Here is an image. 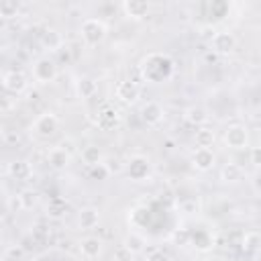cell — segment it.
<instances>
[{
	"label": "cell",
	"mask_w": 261,
	"mask_h": 261,
	"mask_svg": "<svg viewBox=\"0 0 261 261\" xmlns=\"http://www.w3.org/2000/svg\"><path fill=\"white\" fill-rule=\"evenodd\" d=\"M243 251L247 253V255H255V253H259L261 251V232H255V230H251V232H247L245 237H243Z\"/></svg>",
	"instance_id": "23"
},
{
	"label": "cell",
	"mask_w": 261,
	"mask_h": 261,
	"mask_svg": "<svg viewBox=\"0 0 261 261\" xmlns=\"http://www.w3.org/2000/svg\"><path fill=\"white\" fill-rule=\"evenodd\" d=\"M80 157H82V161H84L88 167H94V165H98V163H104V155H102V151H100L96 145L84 147V149L80 151Z\"/></svg>",
	"instance_id": "22"
},
{
	"label": "cell",
	"mask_w": 261,
	"mask_h": 261,
	"mask_svg": "<svg viewBox=\"0 0 261 261\" xmlns=\"http://www.w3.org/2000/svg\"><path fill=\"white\" fill-rule=\"evenodd\" d=\"M184 120L188 124L200 128V126H204L208 122V110L204 106H200V104H192V106H188L184 110Z\"/></svg>",
	"instance_id": "15"
},
{
	"label": "cell",
	"mask_w": 261,
	"mask_h": 261,
	"mask_svg": "<svg viewBox=\"0 0 261 261\" xmlns=\"http://www.w3.org/2000/svg\"><path fill=\"white\" fill-rule=\"evenodd\" d=\"M216 163V157L212 153V149H202V147H196L194 153H192V165L198 169V171H208L212 169Z\"/></svg>",
	"instance_id": "12"
},
{
	"label": "cell",
	"mask_w": 261,
	"mask_h": 261,
	"mask_svg": "<svg viewBox=\"0 0 261 261\" xmlns=\"http://www.w3.org/2000/svg\"><path fill=\"white\" fill-rule=\"evenodd\" d=\"M224 145L228 149H245L249 145V133L243 124H230L224 130Z\"/></svg>",
	"instance_id": "6"
},
{
	"label": "cell",
	"mask_w": 261,
	"mask_h": 261,
	"mask_svg": "<svg viewBox=\"0 0 261 261\" xmlns=\"http://www.w3.org/2000/svg\"><path fill=\"white\" fill-rule=\"evenodd\" d=\"M139 69H141L143 80H147L151 84H163L173 75L175 63L165 53H149L147 57H143Z\"/></svg>",
	"instance_id": "1"
},
{
	"label": "cell",
	"mask_w": 261,
	"mask_h": 261,
	"mask_svg": "<svg viewBox=\"0 0 261 261\" xmlns=\"http://www.w3.org/2000/svg\"><path fill=\"white\" fill-rule=\"evenodd\" d=\"M120 8H122V12H124V16H128V18H133V20H143L147 14H149V2H145V0H124L122 4H120Z\"/></svg>",
	"instance_id": "11"
},
{
	"label": "cell",
	"mask_w": 261,
	"mask_h": 261,
	"mask_svg": "<svg viewBox=\"0 0 261 261\" xmlns=\"http://www.w3.org/2000/svg\"><path fill=\"white\" fill-rule=\"evenodd\" d=\"M2 86H4V90H6L8 94L18 96V94H22V92L27 90L29 82H27V75H24L22 71L10 69V71H6V73L2 75Z\"/></svg>",
	"instance_id": "8"
},
{
	"label": "cell",
	"mask_w": 261,
	"mask_h": 261,
	"mask_svg": "<svg viewBox=\"0 0 261 261\" xmlns=\"http://www.w3.org/2000/svg\"><path fill=\"white\" fill-rule=\"evenodd\" d=\"M24 255V249L20 245H8L6 247V259H20Z\"/></svg>",
	"instance_id": "32"
},
{
	"label": "cell",
	"mask_w": 261,
	"mask_h": 261,
	"mask_svg": "<svg viewBox=\"0 0 261 261\" xmlns=\"http://www.w3.org/2000/svg\"><path fill=\"white\" fill-rule=\"evenodd\" d=\"M124 171H126V175H128L133 181H143V179H147L149 173H151V163H149V159H147L145 155H133V157L126 161Z\"/></svg>",
	"instance_id": "5"
},
{
	"label": "cell",
	"mask_w": 261,
	"mask_h": 261,
	"mask_svg": "<svg viewBox=\"0 0 261 261\" xmlns=\"http://www.w3.org/2000/svg\"><path fill=\"white\" fill-rule=\"evenodd\" d=\"M98 222H100V210L96 206H84L77 212V226L82 230H92L98 226Z\"/></svg>",
	"instance_id": "13"
},
{
	"label": "cell",
	"mask_w": 261,
	"mask_h": 261,
	"mask_svg": "<svg viewBox=\"0 0 261 261\" xmlns=\"http://www.w3.org/2000/svg\"><path fill=\"white\" fill-rule=\"evenodd\" d=\"M210 47H212V53L228 55V53L234 51L237 39H234V35L228 33V31H218V33H214V37L210 39Z\"/></svg>",
	"instance_id": "7"
},
{
	"label": "cell",
	"mask_w": 261,
	"mask_h": 261,
	"mask_svg": "<svg viewBox=\"0 0 261 261\" xmlns=\"http://www.w3.org/2000/svg\"><path fill=\"white\" fill-rule=\"evenodd\" d=\"M80 37L90 47L100 45L106 39V24H104V20L94 18V16L82 20V24H80Z\"/></svg>",
	"instance_id": "2"
},
{
	"label": "cell",
	"mask_w": 261,
	"mask_h": 261,
	"mask_svg": "<svg viewBox=\"0 0 261 261\" xmlns=\"http://www.w3.org/2000/svg\"><path fill=\"white\" fill-rule=\"evenodd\" d=\"M104 163H106L110 175H112V173H120V171H124V165H126V163H122L118 157H110V159H106Z\"/></svg>",
	"instance_id": "30"
},
{
	"label": "cell",
	"mask_w": 261,
	"mask_h": 261,
	"mask_svg": "<svg viewBox=\"0 0 261 261\" xmlns=\"http://www.w3.org/2000/svg\"><path fill=\"white\" fill-rule=\"evenodd\" d=\"M6 171H8V175H10L12 179H16V181H27V179H31V175H33V167H31V163L24 161V159H14V161H10L8 167H6Z\"/></svg>",
	"instance_id": "16"
},
{
	"label": "cell",
	"mask_w": 261,
	"mask_h": 261,
	"mask_svg": "<svg viewBox=\"0 0 261 261\" xmlns=\"http://www.w3.org/2000/svg\"><path fill=\"white\" fill-rule=\"evenodd\" d=\"M90 177L92 179H106V177H110V171H108L106 163H98V165L90 167Z\"/></svg>",
	"instance_id": "29"
},
{
	"label": "cell",
	"mask_w": 261,
	"mask_h": 261,
	"mask_svg": "<svg viewBox=\"0 0 261 261\" xmlns=\"http://www.w3.org/2000/svg\"><path fill=\"white\" fill-rule=\"evenodd\" d=\"M122 245H124L126 249H130V251L137 255V253H141V251L145 249L147 241H145V237H143V234H139V232H128V234L124 237Z\"/></svg>",
	"instance_id": "26"
},
{
	"label": "cell",
	"mask_w": 261,
	"mask_h": 261,
	"mask_svg": "<svg viewBox=\"0 0 261 261\" xmlns=\"http://www.w3.org/2000/svg\"><path fill=\"white\" fill-rule=\"evenodd\" d=\"M226 10H228V4L226 2H212L210 4V14L216 16V18H222L226 14Z\"/></svg>",
	"instance_id": "31"
},
{
	"label": "cell",
	"mask_w": 261,
	"mask_h": 261,
	"mask_svg": "<svg viewBox=\"0 0 261 261\" xmlns=\"http://www.w3.org/2000/svg\"><path fill=\"white\" fill-rule=\"evenodd\" d=\"M147 261H169V257L161 249H153L147 253Z\"/></svg>",
	"instance_id": "33"
},
{
	"label": "cell",
	"mask_w": 261,
	"mask_h": 261,
	"mask_svg": "<svg viewBox=\"0 0 261 261\" xmlns=\"http://www.w3.org/2000/svg\"><path fill=\"white\" fill-rule=\"evenodd\" d=\"M18 12H20V4H18V2H14V0H4V2H0V16H2V18H6V20L16 18Z\"/></svg>",
	"instance_id": "27"
},
{
	"label": "cell",
	"mask_w": 261,
	"mask_h": 261,
	"mask_svg": "<svg viewBox=\"0 0 261 261\" xmlns=\"http://www.w3.org/2000/svg\"><path fill=\"white\" fill-rule=\"evenodd\" d=\"M114 94L122 104H135L141 98V86L133 80H122V82H118Z\"/></svg>",
	"instance_id": "9"
},
{
	"label": "cell",
	"mask_w": 261,
	"mask_h": 261,
	"mask_svg": "<svg viewBox=\"0 0 261 261\" xmlns=\"http://www.w3.org/2000/svg\"><path fill=\"white\" fill-rule=\"evenodd\" d=\"M16 200H18V208H20V210H31V208L37 206V202H39V194H37L35 190L27 188V190H22V192L16 196Z\"/></svg>",
	"instance_id": "25"
},
{
	"label": "cell",
	"mask_w": 261,
	"mask_h": 261,
	"mask_svg": "<svg viewBox=\"0 0 261 261\" xmlns=\"http://www.w3.org/2000/svg\"><path fill=\"white\" fill-rule=\"evenodd\" d=\"M118 122V110L112 108L110 104H102L98 108V116H96V124L104 130H110L114 124Z\"/></svg>",
	"instance_id": "17"
},
{
	"label": "cell",
	"mask_w": 261,
	"mask_h": 261,
	"mask_svg": "<svg viewBox=\"0 0 261 261\" xmlns=\"http://www.w3.org/2000/svg\"><path fill=\"white\" fill-rule=\"evenodd\" d=\"M163 116H165V110H163V106H161L159 102L149 100L147 104L141 106V120H143L145 124H149V126L159 124V122L163 120Z\"/></svg>",
	"instance_id": "10"
},
{
	"label": "cell",
	"mask_w": 261,
	"mask_h": 261,
	"mask_svg": "<svg viewBox=\"0 0 261 261\" xmlns=\"http://www.w3.org/2000/svg\"><path fill=\"white\" fill-rule=\"evenodd\" d=\"M69 161H71V153H67L63 147H53V149H49V153H47V163H49V167H53V169H57V171H61V169H65L67 165H69Z\"/></svg>",
	"instance_id": "18"
},
{
	"label": "cell",
	"mask_w": 261,
	"mask_h": 261,
	"mask_svg": "<svg viewBox=\"0 0 261 261\" xmlns=\"http://www.w3.org/2000/svg\"><path fill=\"white\" fill-rule=\"evenodd\" d=\"M57 77V63L51 57H39L33 63V80L39 84H49Z\"/></svg>",
	"instance_id": "4"
},
{
	"label": "cell",
	"mask_w": 261,
	"mask_h": 261,
	"mask_svg": "<svg viewBox=\"0 0 261 261\" xmlns=\"http://www.w3.org/2000/svg\"><path fill=\"white\" fill-rule=\"evenodd\" d=\"M31 130L39 137V139H51L57 130H59V118L53 112H43L35 118Z\"/></svg>",
	"instance_id": "3"
},
{
	"label": "cell",
	"mask_w": 261,
	"mask_h": 261,
	"mask_svg": "<svg viewBox=\"0 0 261 261\" xmlns=\"http://www.w3.org/2000/svg\"><path fill=\"white\" fill-rule=\"evenodd\" d=\"M243 177H245V171H243V167L239 163H226L220 169V179L224 184H239Z\"/></svg>",
	"instance_id": "20"
},
{
	"label": "cell",
	"mask_w": 261,
	"mask_h": 261,
	"mask_svg": "<svg viewBox=\"0 0 261 261\" xmlns=\"http://www.w3.org/2000/svg\"><path fill=\"white\" fill-rule=\"evenodd\" d=\"M249 159H251V163H253L255 167H261V145H259V147H253V149L249 151Z\"/></svg>",
	"instance_id": "34"
},
{
	"label": "cell",
	"mask_w": 261,
	"mask_h": 261,
	"mask_svg": "<svg viewBox=\"0 0 261 261\" xmlns=\"http://www.w3.org/2000/svg\"><path fill=\"white\" fill-rule=\"evenodd\" d=\"M214 130L208 128V126H200L194 135V141H196V147H202V149H210L214 145Z\"/></svg>",
	"instance_id": "24"
},
{
	"label": "cell",
	"mask_w": 261,
	"mask_h": 261,
	"mask_svg": "<svg viewBox=\"0 0 261 261\" xmlns=\"http://www.w3.org/2000/svg\"><path fill=\"white\" fill-rule=\"evenodd\" d=\"M75 92L82 100H90L98 94V84L94 77H88V75H82L77 82H75Z\"/></svg>",
	"instance_id": "19"
},
{
	"label": "cell",
	"mask_w": 261,
	"mask_h": 261,
	"mask_svg": "<svg viewBox=\"0 0 261 261\" xmlns=\"http://www.w3.org/2000/svg\"><path fill=\"white\" fill-rule=\"evenodd\" d=\"M59 147H63L67 153H71V155H73V141H71V139H63V141L59 143Z\"/></svg>",
	"instance_id": "36"
},
{
	"label": "cell",
	"mask_w": 261,
	"mask_h": 261,
	"mask_svg": "<svg viewBox=\"0 0 261 261\" xmlns=\"http://www.w3.org/2000/svg\"><path fill=\"white\" fill-rule=\"evenodd\" d=\"M16 141H18V135H16V133H10V130L6 128V130H4V143L10 145V143H16Z\"/></svg>",
	"instance_id": "35"
},
{
	"label": "cell",
	"mask_w": 261,
	"mask_h": 261,
	"mask_svg": "<svg viewBox=\"0 0 261 261\" xmlns=\"http://www.w3.org/2000/svg\"><path fill=\"white\" fill-rule=\"evenodd\" d=\"M112 261H135V253L130 249H126L124 245L116 247L112 253Z\"/></svg>",
	"instance_id": "28"
},
{
	"label": "cell",
	"mask_w": 261,
	"mask_h": 261,
	"mask_svg": "<svg viewBox=\"0 0 261 261\" xmlns=\"http://www.w3.org/2000/svg\"><path fill=\"white\" fill-rule=\"evenodd\" d=\"M41 45L49 51H59L63 49V39L55 29H47L45 33H41Z\"/></svg>",
	"instance_id": "21"
},
{
	"label": "cell",
	"mask_w": 261,
	"mask_h": 261,
	"mask_svg": "<svg viewBox=\"0 0 261 261\" xmlns=\"http://www.w3.org/2000/svg\"><path fill=\"white\" fill-rule=\"evenodd\" d=\"M102 241L98 239V237H86V239H82L80 241V253H82V257L84 259H88V261H94V259H98L100 255H102Z\"/></svg>",
	"instance_id": "14"
},
{
	"label": "cell",
	"mask_w": 261,
	"mask_h": 261,
	"mask_svg": "<svg viewBox=\"0 0 261 261\" xmlns=\"http://www.w3.org/2000/svg\"><path fill=\"white\" fill-rule=\"evenodd\" d=\"M259 145H261V143H259Z\"/></svg>",
	"instance_id": "37"
}]
</instances>
